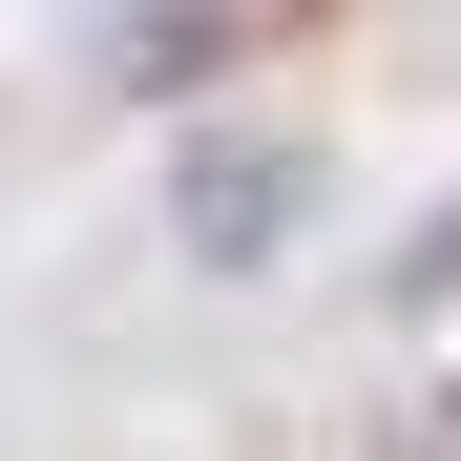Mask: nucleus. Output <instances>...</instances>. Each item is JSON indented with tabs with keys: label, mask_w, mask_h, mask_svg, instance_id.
Wrapping results in <instances>:
<instances>
[{
	"label": "nucleus",
	"mask_w": 461,
	"mask_h": 461,
	"mask_svg": "<svg viewBox=\"0 0 461 461\" xmlns=\"http://www.w3.org/2000/svg\"><path fill=\"white\" fill-rule=\"evenodd\" d=\"M273 210H294V147H230V168H189V230H210V252H252Z\"/></svg>",
	"instance_id": "1"
}]
</instances>
